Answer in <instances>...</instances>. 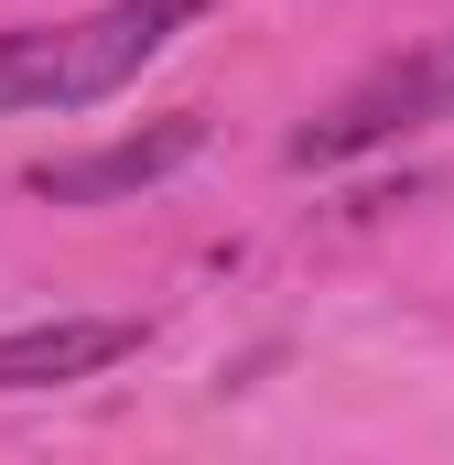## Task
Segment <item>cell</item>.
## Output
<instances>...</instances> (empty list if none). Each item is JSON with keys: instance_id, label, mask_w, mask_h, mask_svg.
Returning a JSON list of instances; mask_svg holds the SVG:
<instances>
[{"instance_id": "obj_1", "label": "cell", "mask_w": 454, "mask_h": 465, "mask_svg": "<svg viewBox=\"0 0 454 465\" xmlns=\"http://www.w3.org/2000/svg\"><path fill=\"white\" fill-rule=\"evenodd\" d=\"M206 0H109L54 33H0V109H98L119 98Z\"/></svg>"}, {"instance_id": "obj_2", "label": "cell", "mask_w": 454, "mask_h": 465, "mask_svg": "<svg viewBox=\"0 0 454 465\" xmlns=\"http://www.w3.org/2000/svg\"><path fill=\"white\" fill-rule=\"evenodd\" d=\"M195 152H206V119H152V130H130V141H109V152L44 163V173H33V195H44V206H109V195H141V184L184 173Z\"/></svg>"}, {"instance_id": "obj_3", "label": "cell", "mask_w": 454, "mask_h": 465, "mask_svg": "<svg viewBox=\"0 0 454 465\" xmlns=\"http://www.w3.org/2000/svg\"><path fill=\"white\" fill-rule=\"evenodd\" d=\"M141 314H65V325H22L0 336V390H54V379H98L141 347Z\"/></svg>"}, {"instance_id": "obj_4", "label": "cell", "mask_w": 454, "mask_h": 465, "mask_svg": "<svg viewBox=\"0 0 454 465\" xmlns=\"http://www.w3.org/2000/svg\"><path fill=\"white\" fill-rule=\"evenodd\" d=\"M422 76H433V109H454V33H444V44H422Z\"/></svg>"}]
</instances>
